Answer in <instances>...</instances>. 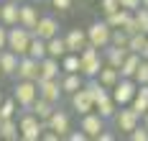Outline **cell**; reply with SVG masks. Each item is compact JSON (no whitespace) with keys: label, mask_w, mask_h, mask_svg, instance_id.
Wrapping results in <instances>:
<instances>
[{"label":"cell","mask_w":148,"mask_h":141,"mask_svg":"<svg viewBox=\"0 0 148 141\" xmlns=\"http://www.w3.org/2000/svg\"><path fill=\"white\" fill-rule=\"evenodd\" d=\"M59 77H61V64H59V59H54V57L46 54L44 59L38 62V79H59Z\"/></svg>","instance_id":"14"},{"label":"cell","mask_w":148,"mask_h":141,"mask_svg":"<svg viewBox=\"0 0 148 141\" xmlns=\"http://www.w3.org/2000/svg\"><path fill=\"white\" fill-rule=\"evenodd\" d=\"M15 115H18V103L13 100V95L3 97V103H0V121L3 118H15Z\"/></svg>","instance_id":"32"},{"label":"cell","mask_w":148,"mask_h":141,"mask_svg":"<svg viewBox=\"0 0 148 141\" xmlns=\"http://www.w3.org/2000/svg\"><path fill=\"white\" fill-rule=\"evenodd\" d=\"M18 54L10 49H0V75L3 77H13L15 69H18Z\"/></svg>","instance_id":"18"},{"label":"cell","mask_w":148,"mask_h":141,"mask_svg":"<svg viewBox=\"0 0 148 141\" xmlns=\"http://www.w3.org/2000/svg\"><path fill=\"white\" fill-rule=\"evenodd\" d=\"M135 90H138V82H135L133 77H120L118 82H115V87L110 90V97H112L118 105H130Z\"/></svg>","instance_id":"7"},{"label":"cell","mask_w":148,"mask_h":141,"mask_svg":"<svg viewBox=\"0 0 148 141\" xmlns=\"http://www.w3.org/2000/svg\"><path fill=\"white\" fill-rule=\"evenodd\" d=\"M146 41H148V33L143 31H135L128 36V51H135V54H140V49L146 46Z\"/></svg>","instance_id":"31"},{"label":"cell","mask_w":148,"mask_h":141,"mask_svg":"<svg viewBox=\"0 0 148 141\" xmlns=\"http://www.w3.org/2000/svg\"><path fill=\"white\" fill-rule=\"evenodd\" d=\"M79 128L87 133L89 139H97V133H100L102 128H107V121H105L97 110H89L84 115H79Z\"/></svg>","instance_id":"9"},{"label":"cell","mask_w":148,"mask_h":141,"mask_svg":"<svg viewBox=\"0 0 148 141\" xmlns=\"http://www.w3.org/2000/svg\"><path fill=\"white\" fill-rule=\"evenodd\" d=\"M140 59H148V41H146V46L140 49Z\"/></svg>","instance_id":"43"},{"label":"cell","mask_w":148,"mask_h":141,"mask_svg":"<svg viewBox=\"0 0 148 141\" xmlns=\"http://www.w3.org/2000/svg\"><path fill=\"white\" fill-rule=\"evenodd\" d=\"M36 87H38V97H46V100H51L56 105H59L61 97H64L59 79H36Z\"/></svg>","instance_id":"11"},{"label":"cell","mask_w":148,"mask_h":141,"mask_svg":"<svg viewBox=\"0 0 148 141\" xmlns=\"http://www.w3.org/2000/svg\"><path fill=\"white\" fill-rule=\"evenodd\" d=\"M49 3H51V8H54V10H59V13L72 10V5H74V0H49Z\"/></svg>","instance_id":"37"},{"label":"cell","mask_w":148,"mask_h":141,"mask_svg":"<svg viewBox=\"0 0 148 141\" xmlns=\"http://www.w3.org/2000/svg\"><path fill=\"white\" fill-rule=\"evenodd\" d=\"M84 31H87V44L95 49H105L110 44V36H112V28L107 21H92Z\"/></svg>","instance_id":"5"},{"label":"cell","mask_w":148,"mask_h":141,"mask_svg":"<svg viewBox=\"0 0 148 141\" xmlns=\"http://www.w3.org/2000/svg\"><path fill=\"white\" fill-rule=\"evenodd\" d=\"M128 36H130V33H125L123 28H112L110 44H115V46H128Z\"/></svg>","instance_id":"35"},{"label":"cell","mask_w":148,"mask_h":141,"mask_svg":"<svg viewBox=\"0 0 148 141\" xmlns=\"http://www.w3.org/2000/svg\"><path fill=\"white\" fill-rule=\"evenodd\" d=\"M15 121H18V131H21V139L23 141H38L41 139V131L46 128V123L38 121L31 110H18Z\"/></svg>","instance_id":"1"},{"label":"cell","mask_w":148,"mask_h":141,"mask_svg":"<svg viewBox=\"0 0 148 141\" xmlns=\"http://www.w3.org/2000/svg\"><path fill=\"white\" fill-rule=\"evenodd\" d=\"M59 18L56 16H38V23H36V28H33V36H41V39H51V36H56L59 33Z\"/></svg>","instance_id":"12"},{"label":"cell","mask_w":148,"mask_h":141,"mask_svg":"<svg viewBox=\"0 0 148 141\" xmlns=\"http://www.w3.org/2000/svg\"><path fill=\"white\" fill-rule=\"evenodd\" d=\"M120 8V0H100V10H102L105 16H110L112 10H118Z\"/></svg>","instance_id":"38"},{"label":"cell","mask_w":148,"mask_h":141,"mask_svg":"<svg viewBox=\"0 0 148 141\" xmlns=\"http://www.w3.org/2000/svg\"><path fill=\"white\" fill-rule=\"evenodd\" d=\"M38 97V87H36V79H15L13 85V100L18 103L21 110H28L31 103Z\"/></svg>","instance_id":"4"},{"label":"cell","mask_w":148,"mask_h":141,"mask_svg":"<svg viewBox=\"0 0 148 141\" xmlns=\"http://www.w3.org/2000/svg\"><path fill=\"white\" fill-rule=\"evenodd\" d=\"M64 41H66V49H69V51L79 54L82 49L87 46V31H84V28H69L66 36H64Z\"/></svg>","instance_id":"17"},{"label":"cell","mask_w":148,"mask_h":141,"mask_svg":"<svg viewBox=\"0 0 148 141\" xmlns=\"http://www.w3.org/2000/svg\"><path fill=\"white\" fill-rule=\"evenodd\" d=\"M18 10H21V3L18 0H3L0 3V23L15 26L18 23Z\"/></svg>","instance_id":"19"},{"label":"cell","mask_w":148,"mask_h":141,"mask_svg":"<svg viewBox=\"0 0 148 141\" xmlns=\"http://www.w3.org/2000/svg\"><path fill=\"white\" fill-rule=\"evenodd\" d=\"M133 16V10H125V8H118V10H112L110 16H105V21L110 23V28H123L125 26V21Z\"/></svg>","instance_id":"28"},{"label":"cell","mask_w":148,"mask_h":141,"mask_svg":"<svg viewBox=\"0 0 148 141\" xmlns=\"http://www.w3.org/2000/svg\"><path fill=\"white\" fill-rule=\"evenodd\" d=\"M69 105L77 115H84L89 110H95V100H92V95L87 93V87H79L77 93L69 95Z\"/></svg>","instance_id":"10"},{"label":"cell","mask_w":148,"mask_h":141,"mask_svg":"<svg viewBox=\"0 0 148 141\" xmlns=\"http://www.w3.org/2000/svg\"><path fill=\"white\" fill-rule=\"evenodd\" d=\"M54 108H56V103H51V100H46V97H36V100L31 103L28 110L38 118V121H44V123H46V121H49V115L54 113Z\"/></svg>","instance_id":"21"},{"label":"cell","mask_w":148,"mask_h":141,"mask_svg":"<svg viewBox=\"0 0 148 141\" xmlns=\"http://www.w3.org/2000/svg\"><path fill=\"white\" fill-rule=\"evenodd\" d=\"M59 64H61V72H79V54L66 51L59 59Z\"/></svg>","instance_id":"30"},{"label":"cell","mask_w":148,"mask_h":141,"mask_svg":"<svg viewBox=\"0 0 148 141\" xmlns=\"http://www.w3.org/2000/svg\"><path fill=\"white\" fill-rule=\"evenodd\" d=\"M133 79L138 82V85H148V59H140V64H138V69H135Z\"/></svg>","instance_id":"34"},{"label":"cell","mask_w":148,"mask_h":141,"mask_svg":"<svg viewBox=\"0 0 148 141\" xmlns=\"http://www.w3.org/2000/svg\"><path fill=\"white\" fill-rule=\"evenodd\" d=\"M95 110H97L105 121L110 123V121H112V115H115V110H118V103H115L112 97H105V100H100V103H95Z\"/></svg>","instance_id":"27"},{"label":"cell","mask_w":148,"mask_h":141,"mask_svg":"<svg viewBox=\"0 0 148 141\" xmlns=\"http://www.w3.org/2000/svg\"><path fill=\"white\" fill-rule=\"evenodd\" d=\"M31 3H44V0H31Z\"/></svg>","instance_id":"46"},{"label":"cell","mask_w":148,"mask_h":141,"mask_svg":"<svg viewBox=\"0 0 148 141\" xmlns=\"http://www.w3.org/2000/svg\"><path fill=\"white\" fill-rule=\"evenodd\" d=\"M115 136H118V133H112V131H107V128H102V131L97 133V141H115Z\"/></svg>","instance_id":"41"},{"label":"cell","mask_w":148,"mask_h":141,"mask_svg":"<svg viewBox=\"0 0 148 141\" xmlns=\"http://www.w3.org/2000/svg\"><path fill=\"white\" fill-rule=\"evenodd\" d=\"M0 139L3 141H18L21 131H18V121L15 118H3L0 121Z\"/></svg>","instance_id":"24"},{"label":"cell","mask_w":148,"mask_h":141,"mask_svg":"<svg viewBox=\"0 0 148 141\" xmlns=\"http://www.w3.org/2000/svg\"><path fill=\"white\" fill-rule=\"evenodd\" d=\"M128 136H130V141H148V128H146L143 123H138Z\"/></svg>","instance_id":"36"},{"label":"cell","mask_w":148,"mask_h":141,"mask_svg":"<svg viewBox=\"0 0 148 141\" xmlns=\"http://www.w3.org/2000/svg\"><path fill=\"white\" fill-rule=\"evenodd\" d=\"M138 64H140V54H135V51H128V57L123 59V64H120V77H133L135 69H138Z\"/></svg>","instance_id":"26"},{"label":"cell","mask_w":148,"mask_h":141,"mask_svg":"<svg viewBox=\"0 0 148 141\" xmlns=\"http://www.w3.org/2000/svg\"><path fill=\"white\" fill-rule=\"evenodd\" d=\"M118 79H120V72L115 67H110V64H102V67H100V72H97V82H100V85H105L107 90H112Z\"/></svg>","instance_id":"23"},{"label":"cell","mask_w":148,"mask_h":141,"mask_svg":"<svg viewBox=\"0 0 148 141\" xmlns=\"http://www.w3.org/2000/svg\"><path fill=\"white\" fill-rule=\"evenodd\" d=\"M110 123L115 126L118 133H130L135 126L140 123V115H138L130 105H118V110H115V115H112Z\"/></svg>","instance_id":"6"},{"label":"cell","mask_w":148,"mask_h":141,"mask_svg":"<svg viewBox=\"0 0 148 141\" xmlns=\"http://www.w3.org/2000/svg\"><path fill=\"white\" fill-rule=\"evenodd\" d=\"M66 51H69V49H66V41H64V36H61V33L51 36V39L46 41V54H49V57H54V59H61Z\"/></svg>","instance_id":"22"},{"label":"cell","mask_w":148,"mask_h":141,"mask_svg":"<svg viewBox=\"0 0 148 141\" xmlns=\"http://www.w3.org/2000/svg\"><path fill=\"white\" fill-rule=\"evenodd\" d=\"M120 8H125V10H138V8H140V0H120Z\"/></svg>","instance_id":"40"},{"label":"cell","mask_w":148,"mask_h":141,"mask_svg":"<svg viewBox=\"0 0 148 141\" xmlns=\"http://www.w3.org/2000/svg\"><path fill=\"white\" fill-rule=\"evenodd\" d=\"M8 46V26L5 23H0V49Z\"/></svg>","instance_id":"42"},{"label":"cell","mask_w":148,"mask_h":141,"mask_svg":"<svg viewBox=\"0 0 148 141\" xmlns=\"http://www.w3.org/2000/svg\"><path fill=\"white\" fill-rule=\"evenodd\" d=\"M59 85H61V93L64 95H72L79 87H84V77H82V72H61Z\"/></svg>","instance_id":"15"},{"label":"cell","mask_w":148,"mask_h":141,"mask_svg":"<svg viewBox=\"0 0 148 141\" xmlns=\"http://www.w3.org/2000/svg\"><path fill=\"white\" fill-rule=\"evenodd\" d=\"M15 79H38V59H33L28 54H23L18 59V69H15Z\"/></svg>","instance_id":"13"},{"label":"cell","mask_w":148,"mask_h":141,"mask_svg":"<svg viewBox=\"0 0 148 141\" xmlns=\"http://www.w3.org/2000/svg\"><path fill=\"white\" fill-rule=\"evenodd\" d=\"M46 128L56 131L59 139H66V133L72 131V115H69V110H64L61 105H56L54 113L49 115V121H46Z\"/></svg>","instance_id":"8"},{"label":"cell","mask_w":148,"mask_h":141,"mask_svg":"<svg viewBox=\"0 0 148 141\" xmlns=\"http://www.w3.org/2000/svg\"><path fill=\"white\" fill-rule=\"evenodd\" d=\"M140 5H146V8H148V0H140Z\"/></svg>","instance_id":"45"},{"label":"cell","mask_w":148,"mask_h":141,"mask_svg":"<svg viewBox=\"0 0 148 141\" xmlns=\"http://www.w3.org/2000/svg\"><path fill=\"white\" fill-rule=\"evenodd\" d=\"M18 23L33 31V28H36V23H38V8H36L33 3H23V5H21V10H18Z\"/></svg>","instance_id":"20"},{"label":"cell","mask_w":148,"mask_h":141,"mask_svg":"<svg viewBox=\"0 0 148 141\" xmlns=\"http://www.w3.org/2000/svg\"><path fill=\"white\" fill-rule=\"evenodd\" d=\"M128 57V46H115V44H107V46L102 49V59L105 64H110V67H115V69H120V64H123V59Z\"/></svg>","instance_id":"16"},{"label":"cell","mask_w":148,"mask_h":141,"mask_svg":"<svg viewBox=\"0 0 148 141\" xmlns=\"http://www.w3.org/2000/svg\"><path fill=\"white\" fill-rule=\"evenodd\" d=\"M130 108H133L138 115H143V113L148 110V85H138L133 100H130Z\"/></svg>","instance_id":"25"},{"label":"cell","mask_w":148,"mask_h":141,"mask_svg":"<svg viewBox=\"0 0 148 141\" xmlns=\"http://www.w3.org/2000/svg\"><path fill=\"white\" fill-rule=\"evenodd\" d=\"M66 139H69V141H87L89 136L82 131V128H77V131H69V133H66Z\"/></svg>","instance_id":"39"},{"label":"cell","mask_w":148,"mask_h":141,"mask_svg":"<svg viewBox=\"0 0 148 141\" xmlns=\"http://www.w3.org/2000/svg\"><path fill=\"white\" fill-rule=\"evenodd\" d=\"M26 54L41 62V59L46 57V39H41V36H33V39H31V44H28V51H26Z\"/></svg>","instance_id":"29"},{"label":"cell","mask_w":148,"mask_h":141,"mask_svg":"<svg viewBox=\"0 0 148 141\" xmlns=\"http://www.w3.org/2000/svg\"><path fill=\"white\" fill-rule=\"evenodd\" d=\"M105 64L102 59V49H95V46H84L79 51V72H82V77H97V72H100V67Z\"/></svg>","instance_id":"2"},{"label":"cell","mask_w":148,"mask_h":141,"mask_svg":"<svg viewBox=\"0 0 148 141\" xmlns=\"http://www.w3.org/2000/svg\"><path fill=\"white\" fill-rule=\"evenodd\" d=\"M140 123H143V126H146V128H148V110H146V113H143V115H140Z\"/></svg>","instance_id":"44"},{"label":"cell","mask_w":148,"mask_h":141,"mask_svg":"<svg viewBox=\"0 0 148 141\" xmlns=\"http://www.w3.org/2000/svg\"><path fill=\"white\" fill-rule=\"evenodd\" d=\"M31 39H33V31H31V28L21 26V23L8 26V46H5V49H10V51H15L18 57H23V54L28 51Z\"/></svg>","instance_id":"3"},{"label":"cell","mask_w":148,"mask_h":141,"mask_svg":"<svg viewBox=\"0 0 148 141\" xmlns=\"http://www.w3.org/2000/svg\"><path fill=\"white\" fill-rule=\"evenodd\" d=\"M133 18H135V26H138V31L148 33V8H146V5H140L138 10H133Z\"/></svg>","instance_id":"33"},{"label":"cell","mask_w":148,"mask_h":141,"mask_svg":"<svg viewBox=\"0 0 148 141\" xmlns=\"http://www.w3.org/2000/svg\"><path fill=\"white\" fill-rule=\"evenodd\" d=\"M3 97H5V95H3V93H0V103H3Z\"/></svg>","instance_id":"47"},{"label":"cell","mask_w":148,"mask_h":141,"mask_svg":"<svg viewBox=\"0 0 148 141\" xmlns=\"http://www.w3.org/2000/svg\"><path fill=\"white\" fill-rule=\"evenodd\" d=\"M0 77H3V75H0Z\"/></svg>","instance_id":"48"}]
</instances>
